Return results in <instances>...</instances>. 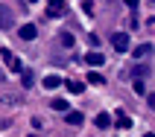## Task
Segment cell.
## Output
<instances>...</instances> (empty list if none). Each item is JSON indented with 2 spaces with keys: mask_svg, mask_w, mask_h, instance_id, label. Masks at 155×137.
I'll use <instances>...</instances> for the list:
<instances>
[{
  "mask_svg": "<svg viewBox=\"0 0 155 137\" xmlns=\"http://www.w3.org/2000/svg\"><path fill=\"white\" fill-rule=\"evenodd\" d=\"M111 44H114L117 53H126V50H129V35H126V32H114L111 35Z\"/></svg>",
  "mask_w": 155,
  "mask_h": 137,
  "instance_id": "1",
  "label": "cell"
},
{
  "mask_svg": "<svg viewBox=\"0 0 155 137\" xmlns=\"http://www.w3.org/2000/svg\"><path fill=\"white\" fill-rule=\"evenodd\" d=\"M143 137H155V134H152V131H149V134H143Z\"/></svg>",
  "mask_w": 155,
  "mask_h": 137,
  "instance_id": "21",
  "label": "cell"
},
{
  "mask_svg": "<svg viewBox=\"0 0 155 137\" xmlns=\"http://www.w3.org/2000/svg\"><path fill=\"white\" fill-rule=\"evenodd\" d=\"M64 114H68L64 120H68L70 126H82V114H79V111H64Z\"/></svg>",
  "mask_w": 155,
  "mask_h": 137,
  "instance_id": "8",
  "label": "cell"
},
{
  "mask_svg": "<svg viewBox=\"0 0 155 137\" xmlns=\"http://www.w3.org/2000/svg\"><path fill=\"white\" fill-rule=\"evenodd\" d=\"M12 24H15V15H12V9H9V6H0V29H9Z\"/></svg>",
  "mask_w": 155,
  "mask_h": 137,
  "instance_id": "3",
  "label": "cell"
},
{
  "mask_svg": "<svg viewBox=\"0 0 155 137\" xmlns=\"http://www.w3.org/2000/svg\"><path fill=\"white\" fill-rule=\"evenodd\" d=\"M85 61L91 64V67H100V64H105V56H103V53H97V50H91L85 56Z\"/></svg>",
  "mask_w": 155,
  "mask_h": 137,
  "instance_id": "5",
  "label": "cell"
},
{
  "mask_svg": "<svg viewBox=\"0 0 155 137\" xmlns=\"http://www.w3.org/2000/svg\"><path fill=\"white\" fill-rule=\"evenodd\" d=\"M21 82H24V88H32V82H35L32 70H21Z\"/></svg>",
  "mask_w": 155,
  "mask_h": 137,
  "instance_id": "10",
  "label": "cell"
},
{
  "mask_svg": "<svg viewBox=\"0 0 155 137\" xmlns=\"http://www.w3.org/2000/svg\"><path fill=\"white\" fill-rule=\"evenodd\" d=\"M88 82H91V85H103V76H100V73H88Z\"/></svg>",
  "mask_w": 155,
  "mask_h": 137,
  "instance_id": "16",
  "label": "cell"
},
{
  "mask_svg": "<svg viewBox=\"0 0 155 137\" xmlns=\"http://www.w3.org/2000/svg\"><path fill=\"white\" fill-rule=\"evenodd\" d=\"M149 53V44H140V47H135V59H140V56H147Z\"/></svg>",
  "mask_w": 155,
  "mask_h": 137,
  "instance_id": "14",
  "label": "cell"
},
{
  "mask_svg": "<svg viewBox=\"0 0 155 137\" xmlns=\"http://www.w3.org/2000/svg\"><path fill=\"white\" fill-rule=\"evenodd\" d=\"M138 3H140V0H126V6H129V9H135Z\"/></svg>",
  "mask_w": 155,
  "mask_h": 137,
  "instance_id": "19",
  "label": "cell"
},
{
  "mask_svg": "<svg viewBox=\"0 0 155 137\" xmlns=\"http://www.w3.org/2000/svg\"><path fill=\"white\" fill-rule=\"evenodd\" d=\"M64 85H68L70 94H82V91H85V85H82V82H64Z\"/></svg>",
  "mask_w": 155,
  "mask_h": 137,
  "instance_id": "11",
  "label": "cell"
},
{
  "mask_svg": "<svg viewBox=\"0 0 155 137\" xmlns=\"http://www.w3.org/2000/svg\"><path fill=\"white\" fill-rule=\"evenodd\" d=\"M97 129H108V126H111V117H108V114H97Z\"/></svg>",
  "mask_w": 155,
  "mask_h": 137,
  "instance_id": "9",
  "label": "cell"
},
{
  "mask_svg": "<svg viewBox=\"0 0 155 137\" xmlns=\"http://www.w3.org/2000/svg\"><path fill=\"white\" fill-rule=\"evenodd\" d=\"M135 94H143V79H135Z\"/></svg>",
  "mask_w": 155,
  "mask_h": 137,
  "instance_id": "18",
  "label": "cell"
},
{
  "mask_svg": "<svg viewBox=\"0 0 155 137\" xmlns=\"http://www.w3.org/2000/svg\"><path fill=\"white\" fill-rule=\"evenodd\" d=\"M47 12H50V15H64V12H68V0H47Z\"/></svg>",
  "mask_w": 155,
  "mask_h": 137,
  "instance_id": "2",
  "label": "cell"
},
{
  "mask_svg": "<svg viewBox=\"0 0 155 137\" xmlns=\"http://www.w3.org/2000/svg\"><path fill=\"white\" fill-rule=\"evenodd\" d=\"M59 38H61V44H64V47H73V35H70V32H61Z\"/></svg>",
  "mask_w": 155,
  "mask_h": 137,
  "instance_id": "15",
  "label": "cell"
},
{
  "mask_svg": "<svg viewBox=\"0 0 155 137\" xmlns=\"http://www.w3.org/2000/svg\"><path fill=\"white\" fill-rule=\"evenodd\" d=\"M147 73H149V67H147V64H138V67L132 70V76H135V79H143Z\"/></svg>",
  "mask_w": 155,
  "mask_h": 137,
  "instance_id": "12",
  "label": "cell"
},
{
  "mask_svg": "<svg viewBox=\"0 0 155 137\" xmlns=\"http://www.w3.org/2000/svg\"><path fill=\"white\" fill-rule=\"evenodd\" d=\"M50 108H53V111H68V102H64V99H53Z\"/></svg>",
  "mask_w": 155,
  "mask_h": 137,
  "instance_id": "13",
  "label": "cell"
},
{
  "mask_svg": "<svg viewBox=\"0 0 155 137\" xmlns=\"http://www.w3.org/2000/svg\"><path fill=\"white\" fill-rule=\"evenodd\" d=\"M149 105H152V108H155V94H149Z\"/></svg>",
  "mask_w": 155,
  "mask_h": 137,
  "instance_id": "20",
  "label": "cell"
},
{
  "mask_svg": "<svg viewBox=\"0 0 155 137\" xmlns=\"http://www.w3.org/2000/svg\"><path fill=\"white\" fill-rule=\"evenodd\" d=\"M64 85V82H61L59 76H44V88H47V91H56V88H61Z\"/></svg>",
  "mask_w": 155,
  "mask_h": 137,
  "instance_id": "7",
  "label": "cell"
},
{
  "mask_svg": "<svg viewBox=\"0 0 155 137\" xmlns=\"http://www.w3.org/2000/svg\"><path fill=\"white\" fill-rule=\"evenodd\" d=\"M117 126H120V129H129V126H132V120L126 117V114H120V120H117Z\"/></svg>",
  "mask_w": 155,
  "mask_h": 137,
  "instance_id": "17",
  "label": "cell"
},
{
  "mask_svg": "<svg viewBox=\"0 0 155 137\" xmlns=\"http://www.w3.org/2000/svg\"><path fill=\"white\" fill-rule=\"evenodd\" d=\"M35 35H38V26L35 24H24L21 26V38H24V41H32Z\"/></svg>",
  "mask_w": 155,
  "mask_h": 137,
  "instance_id": "6",
  "label": "cell"
},
{
  "mask_svg": "<svg viewBox=\"0 0 155 137\" xmlns=\"http://www.w3.org/2000/svg\"><path fill=\"white\" fill-rule=\"evenodd\" d=\"M29 3H38V0H29Z\"/></svg>",
  "mask_w": 155,
  "mask_h": 137,
  "instance_id": "22",
  "label": "cell"
},
{
  "mask_svg": "<svg viewBox=\"0 0 155 137\" xmlns=\"http://www.w3.org/2000/svg\"><path fill=\"white\" fill-rule=\"evenodd\" d=\"M0 59L6 61V64H9V70H15V73H21V70H24V67H21V61H18L9 50H0Z\"/></svg>",
  "mask_w": 155,
  "mask_h": 137,
  "instance_id": "4",
  "label": "cell"
}]
</instances>
